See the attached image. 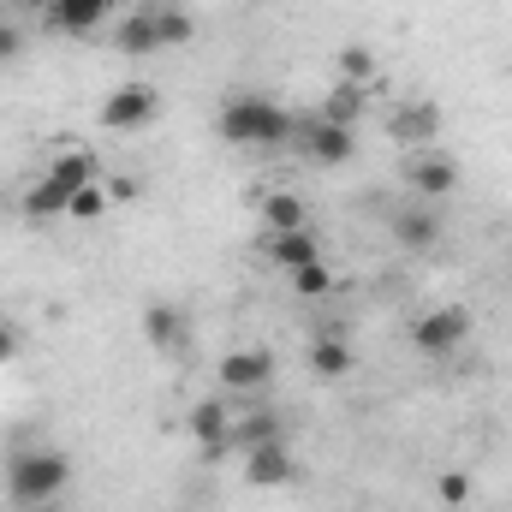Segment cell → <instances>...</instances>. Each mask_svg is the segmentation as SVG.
<instances>
[{"label": "cell", "instance_id": "obj_8", "mask_svg": "<svg viewBox=\"0 0 512 512\" xmlns=\"http://www.w3.org/2000/svg\"><path fill=\"white\" fill-rule=\"evenodd\" d=\"M143 340H149L155 352H167V358H185V346H191V316H185V304L149 298V304H143Z\"/></svg>", "mask_w": 512, "mask_h": 512}, {"label": "cell", "instance_id": "obj_29", "mask_svg": "<svg viewBox=\"0 0 512 512\" xmlns=\"http://www.w3.org/2000/svg\"><path fill=\"white\" fill-rule=\"evenodd\" d=\"M6 358H18V334H12V328L0 322V364H6Z\"/></svg>", "mask_w": 512, "mask_h": 512}, {"label": "cell", "instance_id": "obj_13", "mask_svg": "<svg viewBox=\"0 0 512 512\" xmlns=\"http://www.w3.org/2000/svg\"><path fill=\"white\" fill-rule=\"evenodd\" d=\"M268 441H286V417L268 399H251V411L233 423V453H251V447H268Z\"/></svg>", "mask_w": 512, "mask_h": 512}, {"label": "cell", "instance_id": "obj_21", "mask_svg": "<svg viewBox=\"0 0 512 512\" xmlns=\"http://www.w3.org/2000/svg\"><path fill=\"white\" fill-rule=\"evenodd\" d=\"M364 108H370V96H364V84H334L328 96H322V120H334V126H352L358 131V120H364Z\"/></svg>", "mask_w": 512, "mask_h": 512}, {"label": "cell", "instance_id": "obj_15", "mask_svg": "<svg viewBox=\"0 0 512 512\" xmlns=\"http://www.w3.org/2000/svg\"><path fill=\"white\" fill-rule=\"evenodd\" d=\"M114 48L131 54V60H143V54H161V30H155V6L143 0V6H131L126 18L114 24Z\"/></svg>", "mask_w": 512, "mask_h": 512}, {"label": "cell", "instance_id": "obj_4", "mask_svg": "<svg viewBox=\"0 0 512 512\" xmlns=\"http://www.w3.org/2000/svg\"><path fill=\"white\" fill-rule=\"evenodd\" d=\"M215 382H221V393H233V399H262L274 387V352L268 346H233V352H221Z\"/></svg>", "mask_w": 512, "mask_h": 512}, {"label": "cell", "instance_id": "obj_22", "mask_svg": "<svg viewBox=\"0 0 512 512\" xmlns=\"http://www.w3.org/2000/svg\"><path fill=\"white\" fill-rule=\"evenodd\" d=\"M149 6H155L161 48H185V42L197 36V18H191V6H179V0H149Z\"/></svg>", "mask_w": 512, "mask_h": 512}, {"label": "cell", "instance_id": "obj_5", "mask_svg": "<svg viewBox=\"0 0 512 512\" xmlns=\"http://www.w3.org/2000/svg\"><path fill=\"white\" fill-rule=\"evenodd\" d=\"M292 143H298V155L316 161V167H346V161L358 155V131L334 126V120H322V114H298Z\"/></svg>", "mask_w": 512, "mask_h": 512}, {"label": "cell", "instance_id": "obj_1", "mask_svg": "<svg viewBox=\"0 0 512 512\" xmlns=\"http://www.w3.org/2000/svg\"><path fill=\"white\" fill-rule=\"evenodd\" d=\"M215 126H221L227 143H239V149H280V143H292L298 114L280 108L274 96H227Z\"/></svg>", "mask_w": 512, "mask_h": 512}, {"label": "cell", "instance_id": "obj_24", "mask_svg": "<svg viewBox=\"0 0 512 512\" xmlns=\"http://www.w3.org/2000/svg\"><path fill=\"white\" fill-rule=\"evenodd\" d=\"M108 209H114V197H108V185H102V179L66 197V221H78V227H90V221H102Z\"/></svg>", "mask_w": 512, "mask_h": 512}, {"label": "cell", "instance_id": "obj_28", "mask_svg": "<svg viewBox=\"0 0 512 512\" xmlns=\"http://www.w3.org/2000/svg\"><path fill=\"white\" fill-rule=\"evenodd\" d=\"M108 197H114V203H131V197H137V179H114Z\"/></svg>", "mask_w": 512, "mask_h": 512}, {"label": "cell", "instance_id": "obj_16", "mask_svg": "<svg viewBox=\"0 0 512 512\" xmlns=\"http://www.w3.org/2000/svg\"><path fill=\"white\" fill-rule=\"evenodd\" d=\"M387 233H393V245L399 251H429L435 239H441V215L435 209H393V221H387Z\"/></svg>", "mask_w": 512, "mask_h": 512}, {"label": "cell", "instance_id": "obj_30", "mask_svg": "<svg viewBox=\"0 0 512 512\" xmlns=\"http://www.w3.org/2000/svg\"><path fill=\"white\" fill-rule=\"evenodd\" d=\"M0 6H6V12H36V18L48 12V0H0Z\"/></svg>", "mask_w": 512, "mask_h": 512}, {"label": "cell", "instance_id": "obj_6", "mask_svg": "<svg viewBox=\"0 0 512 512\" xmlns=\"http://www.w3.org/2000/svg\"><path fill=\"white\" fill-rule=\"evenodd\" d=\"M161 120V90L155 84H120L102 96V126L108 131H143Z\"/></svg>", "mask_w": 512, "mask_h": 512}, {"label": "cell", "instance_id": "obj_27", "mask_svg": "<svg viewBox=\"0 0 512 512\" xmlns=\"http://www.w3.org/2000/svg\"><path fill=\"white\" fill-rule=\"evenodd\" d=\"M18 54H24V30H18L12 18H0V66H6V60H18Z\"/></svg>", "mask_w": 512, "mask_h": 512}, {"label": "cell", "instance_id": "obj_11", "mask_svg": "<svg viewBox=\"0 0 512 512\" xmlns=\"http://www.w3.org/2000/svg\"><path fill=\"white\" fill-rule=\"evenodd\" d=\"M245 483L251 489H286L298 483V459H292V441H268L245 453Z\"/></svg>", "mask_w": 512, "mask_h": 512}, {"label": "cell", "instance_id": "obj_3", "mask_svg": "<svg viewBox=\"0 0 512 512\" xmlns=\"http://www.w3.org/2000/svg\"><path fill=\"white\" fill-rule=\"evenodd\" d=\"M465 340H471V310L465 304H435L411 322V346L423 358H453V352H465Z\"/></svg>", "mask_w": 512, "mask_h": 512}, {"label": "cell", "instance_id": "obj_10", "mask_svg": "<svg viewBox=\"0 0 512 512\" xmlns=\"http://www.w3.org/2000/svg\"><path fill=\"white\" fill-rule=\"evenodd\" d=\"M441 126H447V120H441L435 102H399V108L387 114V137L405 143V149H435Z\"/></svg>", "mask_w": 512, "mask_h": 512}, {"label": "cell", "instance_id": "obj_9", "mask_svg": "<svg viewBox=\"0 0 512 512\" xmlns=\"http://www.w3.org/2000/svg\"><path fill=\"white\" fill-rule=\"evenodd\" d=\"M185 429H191V441H197L203 459H227L233 453V411H227V399H197L191 417H185Z\"/></svg>", "mask_w": 512, "mask_h": 512}, {"label": "cell", "instance_id": "obj_26", "mask_svg": "<svg viewBox=\"0 0 512 512\" xmlns=\"http://www.w3.org/2000/svg\"><path fill=\"white\" fill-rule=\"evenodd\" d=\"M435 495H441L447 507H465V501H471V477H465V471H441V477H435Z\"/></svg>", "mask_w": 512, "mask_h": 512}, {"label": "cell", "instance_id": "obj_7", "mask_svg": "<svg viewBox=\"0 0 512 512\" xmlns=\"http://www.w3.org/2000/svg\"><path fill=\"white\" fill-rule=\"evenodd\" d=\"M405 185L417 191V203H447L459 191V161L447 149H417L405 161Z\"/></svg>", "mask_w": 512, "mask_h": 512}, {"label": "cell", "instance_id": "obj_23", "mask_svg": "<svg viewBox=\"0 0 512 512\" xmlns=\"http://www.w3.org/2000/svg\"><path fill=\"white\" fill-rule=\"evenodd\" d=\"M334 66H340V84H376V72H382V60H376V48L370 42H346L340 54H334Z\"/></svg>", "mask_w": 512, "mask_h": 512}, {"label": "cell", "instance_id": "obj_12", "mask_svg": "<svg viewBox=\"0 0 512 512\" xmlns=\"http://www.w3.org/2000/svg\"><path fill=\"white\" fill-rule=\"evenodd\" d=\"M108 12H114V0H48V30H60V36H96L102 24H108Z\"/></svg>", "mask_w": 512, "mask_h": 512}, {"label": "cell", "instance_id": "obj_14", "mask_svg": "<svg viewBox=\"0 0 512 512\" xmlns=\"http://www.w3.org/2000/svg\"><path fill=\"white\" fill-rule=\"evenodd\" d=\"M262 256L280 274H292L304 262H322V239H316V227H304V233H262Z\"/></svg>", "mask_w": 512, "mask_h": 512}, {"label": "cell", "instance_id": "obj_18", "mask_svg": "<svg viewBox=\"0 0 512 512\" xmlns=\"http://www.w3.org/2000/svg\"><path fill=\"white\" fill-rule=\"evenodd\" d=\"M256 215H262L268 233H304V227H310V209H304L298 191H268V197L256 203Z\"/></svg>", "mask_w": 512, "mask_h": 512}, {"label": "cell", "instance_id": "obj_2", "mask_svg": "<svg viewBox=\"0 0 512 512\" xmlns=\"http://www.w3.org/2000/svg\"><path fill=\"white\" fill-rule=\"evenodd\" d=\"M66 489H72V459H66V453H54V447H24V453L6 459V501L18 512L48 507V501L66 495Z\"/></svg>", "mask_w": 512, "mask_h": 512}, {"label": "cell", "instance_id": "obj_25", "mask_svg": "<svg viewBox=\"0 0 512 512\" xmlns=\"http://www.w3.org/2000/svg\"><path fill=\"white\" fill-rule=\"evenodd\" d=\"M286 280H292V292H298V298H328V292H334V268H328V256H322V262L292 268Z\"/></svg>", "mask_w": 512, "mask_h": 512}, {"label": "cell", "instance_id": "obj_20", "mask_svg": "<svg viewBox=\"0 0 512 512\" xmlns=\"http://www.w3.org/2000/svg\"><path fill=\"white\" fill-rule=\"evenodd\" d=\"M48 179L72 197V191L96 185V155H90V149H66V155H54V161H48Z\"/></svg>", "mask_w": 512, "mask_h": 512}, {"label": "cell", "instance_id": "obj_17", "mask_svg": "<svg viewBox=\"0 0 512 512\" xmlns=\"http://www.w3.org/2000/svg\"><path fill=\"white\" fill-rule=\"evenodd\" d=\"M304 358H310V370H316L322 382H346V376L358 370V352H352V340H346V334H316Z\"/></svg>", "mask_w": 512, "mask_h": 512}, {"label": "cell", "instance_id": "obj_19", "mask_svg": "<svg viewBox=\"0 0 512 512\" xmlns=\"http://www.w3.org/2000/svg\"><path fill=\"white\" fill-rule=\"evenodd\" d=\"M18 215H24V221H36V227H42V221H66V191L42 173L36 185H24V191H18Z\"/></svg>", "mask_w": 512, "mask_h": 512}]
</instances>
